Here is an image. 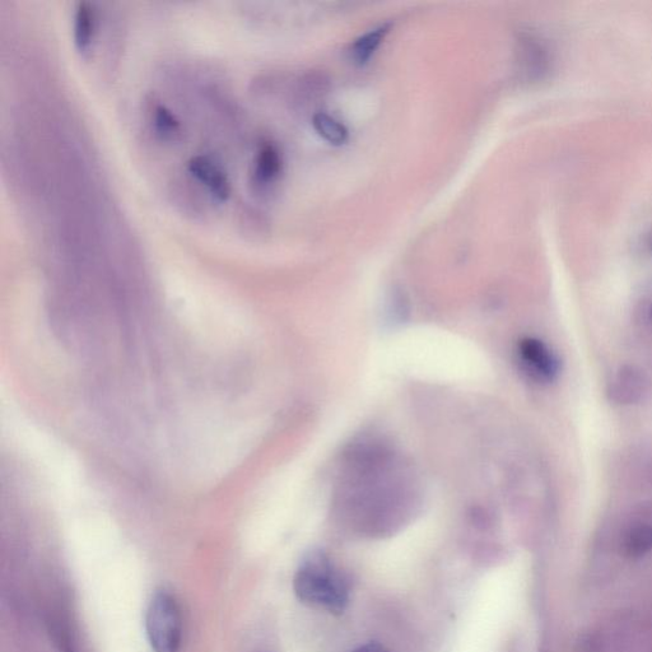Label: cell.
I'll list each match as a JSON object with an SVG mask.
<instances>
[{
  "instance_id": "obj_8",
  "label": "cell",
  "mask_w": 652,
  "mask_h": 652,
  "mask_svg": "<svg viewBox=\"0 0 652 652\" xmlns=\"http://www.w3.org/2000/svg\"><path fill=\"white\" fill-rule=\"evenodd\" d=\"M97 32V16L91 3L79 2L73 18L74 45L82 55L91 53Z\"/></svg>"
},
{
  "instance_id": "obj_9",
  "label": "cell",
  "mask_w": 652,
  "mask_h": 652,
  "mask_svg": "<svg viewBox=\"0 0 652 652\" xmlns=\"http://www.w3.org/2000/svg\"><path fill=\"white\" fill-rule=\"evenodd\" d=\"M391 29H393V23L386 22L357 37L348 51L352 63L358 67H365L366 64H369L376 51L383 45L386 36L390 34Z\"/></svg>"
},
{
  "instance_id": "obj_5",
  "label": "cell",
  "mask_w": 652,
  "mask_h": 652,
  "mask_svg": "<svg viewBox=\"0 0 652 652\" xmlns=\"http://www.w3.org/2000/svg\"><path fill=\"white\" fill-rule=\"evenodd\" d=\"M520 361L535 379L552 381L560 372V361L546 344L538 339H524L519 346Z\"/></svg>"
},
{
  "instance_id": "obj_1",
  "label": "cell",
  "mask_w": 652,
  "mask_h": 652,
  "mask_svg": "<svg viewBox=\"0 0 652 652\" xmlns=\"http://www.w3.org/2000/svg\"><path fill=\"white\" fill-rule=\"evenodd\" d=\"M343 474V505L361 514L383 516L413 504L412 473L385 445L366 442L355 447Z\"/></svg>"
},
{
  "instance_id": "obj_15",
  "label": "cell",
  "mask_w": 652,
  "mask_h": 652,
  "mask_svg": "<svg viewBox=\"0 0 652 652\" xmlns=\"http://www.w3.org/2000/svg\"><path fill=\"white\" fill-rule=\"evenodd\" d=\"M651 315H652V310H651Z\"/></svg>"
},
{
  "instance_id": "obj_4",
  "label": "cell",
  "mask_w": 652,
  "mask_h": 652,
  "mask_svg": "<svg viewBox=\"0 0 652 652\" xmlns=\"http://www.w3.org/2000/svg\"><path fill=\"white\" fill-rule=\"evenodd\" d=\"M188 171L200 185L206 186L209 194L217 202L225 203L231 198V180L221 163L214 160L213 157L193 156L188 162Z\"/></svg>"
},
{
  "instance_id": "obj_10",
  "label": "cell",
  "mask_w": 652,
  "mask_h": 652,
  "mask_svg": "<svg viewBox=\"0 0 652 652\" xmlns=\"http://www.w3.org/2000/svg\"><path fill=\"white\" fill-rule=\"evenodd\" d=\"M312 127L324 141L333 146H342L348 141L349 133L346 125L326 113H316L312 116Z\"/></svg>"
},
{
  "instance_id": "obj_13",
  "label": "cell",
  "mask_w": 652,
  "mask_h": 652,
  "mask_svg": "<svg viewBox=\"0 0 652 652\" xmlns=\"http://www.w3.org/2000/svg\"><path fill=\"white\" fill-rule=\"evenodd\" d=\"M352 652H389V651L386 650L383 645L377 644V642H370V644L360 646L358 647V649Z\"/></svg>"
},
{
  "instance_id": "obj_14",
  "label": "cell",
  "mask_w": 652,
  "mask_h": 652,
  "mask_svg": "<svg viewBox=\"0 0 652 652\" xmlns=\"http://www.w3.org/2000/svg\"><path fill=\"white\" fill-rule=\"evenodd\" d=\"M63 652H74L72 649V646L69 645V642H64L63 647H62Z\"/></svg>"
},
{
  "instance_id": "obj_11",
  "label": "cell",
  "mask_w": 652,
  "mask_h": 652,
  "mask_svg": "<svg viewBox=\"0 0 652 652\" xmlns=\"http://www.w3.org/2000/svg\"><path fill=\"white\" fill-rule=\"evenodd\" d=\"M153 127L163 141H176L181 135V121L169 107L157 105L153 111Z\"/></svg>"
},
{
  "instance_id": "obj_7",
  "label": "cell",
  "mask_w": 652,
  "mask_h": 652,
  "mask_svg": "<svg viewBox=\"0 0 652 652\" xmlns=\"http://www.w3.org/2000/svg\"><path fill=\"white\" fill-rule=\"evenodd\" d=\"M283 172L282 152L276 144L267 142L256 152L253 176L256 184L268 186L277 183Z\"/></svg>"
},
{
  "instance_id": "obj_2",
  "label": "cell",
  "mask_w": 652,
  "mask_h": 652,
  "mask_svg": "<svg viewBox=\"0 0 652 652\" xmlns=\"http://www.w3.org/2000/svg\"><path fill=\"white\" fill-rule=\"evenodd\" d=\"M293 590L307 607L342 614L349 603L346 577L324 552L312 551L298 566Z\"/></svg>"
},
{
  "instance_id": "obj_12",
  "label": "cell",
  "mask_w": 652,
  "mask_h": 652,
  "mask_svg": "<svg viewBox=\"0 0 652 652\" xmlns=\"http://www.w3.org/2000/svg\"><path fill=\"white\" fill-rule=\"evenodd\" d=\"M626 549L631 557H641L652 551V524L635 526L628 534Z\"/></svg>"
},
{
  "instance_id": "obj_6",
  "label": "cell",
  "mask_w": 652,
  "mask_h": 652,
  "mask_svg": "<svg viewBox=\"0 0 652 652\" xmlns=\"http://www.w3.org/2000/svg\"><path fill=\"white\" fill-rule=\"evenodd\" d=\"M647 390L646 376L632 366H624L612 376L608 384V395L614 403L635 404L644 397Z\"/></svg>"
},
{
  "instance_id": "obj_3",
  "label": "cell",
  "mask_w": 652,
  "mask_h": 652,
  "mask_svg": "<svg viewBox=\"0 0 652 652\" xmlns=\"http://www.w3.org/2000/svg\"><path fill=\"white\" fill-rule=\"evenodd\" d=\"M146 631L153 652H180L183 617L179 603L166 590L157 591L149 602Z\"/></svg>"
}]
</instances>
